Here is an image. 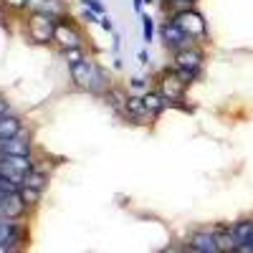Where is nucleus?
<instances>
[{"mask_svg":"<svg viewBox=\"0 0 253 253\" xmlns=\"http://www.w3.org/2000/svg\"><path fill=\"white\" fill-rule=\"evenodd\" d=\"M71 69V81L76 84L79 89L84 91H91V94H104L109 86H107V76H104V71L96 66L94 61L84 58L81 63H74Z\"/></svg>","mask_w":253,"mask_h":253,"instance_id":"1","label":"nucleus"},{"mask_svg":"<svg viewBox=\"0 0 253 253\" xmlns=\"http://www.w3.org/2000/svg\"><path fill=\"white\" fill-rule=\"evenodd\" d=\"M172 20L193 38V41H205L208 38V23L195 8H180L172 13Z\"/></svg>","mask_w":253,"mask_h":253,"instance_id":"2","label":"nucleus"},{"mask_svg":"<svg viewBox=\"0 0 253 253\" xmlns=\"http://www.w3.org/2000/svg\"><path fill=\"white\" fill-rule=\"evenodd\" d=\"M56 23L58 18L48 15V13H31L28 18V36L33 43H51L53 33H56Z\"/></svg>","mask_w":253,"mask_h":253,"instance_id":"3","label":"nucleus"},{"mask_svg":"<svg viewBox=\"0 0 253 253\" xmlns=\"http://www.w3.org/2000/svg\"><path fill=\"white\" fill-rule=\"evenodd\" d=\"M185 89H187V84L175 74V69H167L157 76V91L170 101V104H177L185 99Z\"/></svg>","mask_w":253,"mask_h":253,"instance_id":"4","label":"nucleus"},{"mask_svg":"<svg viewBox=\"0 0 253 253\" xmlns=\"http://www.w3.org/2000/svg\"><path fill=\"white\" fill-rule=\"evenodd\" d=\"M160 38H162V43L167 48H172V51H182V48H190V46H195V41L190 38L175 20H165L162 28H160Z\"/></svg>","mask_w":253,"mask_h":253,"instance_id":"5","label":"nucleus"},{"mask_svg":"<svg viewBox=\"0 0 253 253\" xmlns=\"http://www.w3.org/2000/svg\"><path fill=\"white\" fill-rule=\"evenodd\" d=\"M53 43L61 51H71V48H81V33L76 31V26H71L66 18H58L56 23V33H53Z\"/></svg>","mask_w":253,"mask_h":253,"instance_id":"6","label":"nucleus"},{"mask_svg":"<svg viewBox=\"0 0 253 253\" xmlns=\"http://www.w3.org/2000/svg\"><path fill=\"white\" fill-rule=\"evenodd\" d=\"M203 63H205V53L200 46H190L182 51H175V69H185V71H203Z\"/></svg>","mask_w":253,"mask_h":253,"instance_id":"7","label":"nucleus"},{"mask_svg":"<svg viewBox=\"0 0 253 253\" xmlns=\"http://www.w3.org/2000/svg\"><path fill=\"white\" fill-rule=\"evenodd\" d=\"M31 157V139H26L23 134L10 137V139H0V157Z\"/></svg>","mask_w":253,"mask_h":253,"instance_id":"8","label":"nucleus"},{"mask_svg":"<svg viewBox=\"0 0 253 253\" xmlns=\"http://www.w3.org/2000/svg\"><path fill=\"white\" fill-rule=\"evenodd\" d=\"M26 203H23V198H20V193H10V195H5L3 200H0V218H20L26 213Z\"/></svg>","mask_w":253,"mask_h":253,"instance_id":"9","label":"nucleus"},{"mask_svg":"<svg viewBox=\"0 0 253 253\" xmlns=\"http://www.w3.org/2000/svg\"><path fill=\"white\" fill-rule=\"evenodd\" d=\"M122 112L126 114V119H132V122H142V119L150 117V112H147V107H144V99H142V96H137V94L126 96L124 109H122Z\"/></svg>","mask_w":253,"mask_h":253,"instance_id":"10","label":"nucleus"},{"mask_svg":"<svg viewBox=\"0 0 253 253\" xmlns=\"http://www.w3.org/2000/svg\"><path fill=\"white\" fill-rule=\"evenodd\" d=\"M0 243L8 248L20 243V225L13 218H0Z\"/></svg>","mask_w":253,"mask_h":253,"instance_id":"11","label":"nucleus"},{"mask_svg":"<svg viewBox=\"0 0 253 253\" xmlns=\"http://www.w3.org/2000/svg\"><path fill=\"white\" fill-rule=\"evenodd\" d=\"M142 99H144V107H147V112H150V117H152V119H155V117H160L167 107H170V101H167L157 89H155V91H152V89H150V91H144V94H142Z\"/></svg>","mask_w":253,"mask_h":253,"instance_id":"12","label":"nucleus"},{"mask_svg":"<svg viewBox=\"0 0 253 253\" xmlns=\"http://www.w3.org/2000/svg\"><path fill=\"white\" fill-rule=\"evenodd\" d=\"M190 246L200 248L203 253H220L215 233H208V230H198V233H193V238H190Z\"/></svg>","mask_w":253,"mask_h":253,"instance_id":"13","label":"nucleus"},{"mask_svg":"<svg viewBox=\"0 0 253 253\" xmlns=\"http://www.w3.org/2000/svg\"><path fill=\"white\" fill-rule=\"evenodd\" d=\"M26 10H31V13H48V15H56V18L63 15L61 0H26Z\"/></svg>","mask_w":253,"mask_h":253,"instance_id":"14","label":"nucleus"},{"mask_svg":"<svg viewBox=\"0 0 253 253\" xmlns=\"http://www.w3.org/2000/svg\"><path fill=\"white\" fill-rule=\"evenodd\" d=\"M18 134H23V122L15 114H8L5 119H0V139H10Z\"/></svg>","mask_w":253,"mask_h":253,"instance_id":"15","label":"nucleus"},{"mask_svg":"<svg viewBox=\"0 0 253 253\" xmlns=\"http://www.w3.org/2000/svg\"><path fill=\"white\" fill-rule=\"evenodd\" d=\"M215 238H218L220 253H238V241L233 236V228H220L215 233Z\"/></svg>","mask_w":253,"mask_h":253,"instance_id":"16","label":"nucleus"},{"mask_svg":"<svg viewBox=\"0 0 253 253\" xmlns=\"http://www.w3.org/2000/svg\"><path fill=\"white\" fill-rule=\"evenodd\" d=\"M23 185H26V187H33V190H41V193H43L46 185H48V175H46L43 170H38V167H33V170L23 177Z\"/></svg>","mask_w":253,"mask_h":253,"instance_id":"17","label":"nucleus"},{"mask_svg":"<svg viewBox=\"0 0 253 253\" xmlns=\"http://www.w3.org/2000/svg\"><path fill=\"white\" fill-rule=\"evenodd\" d=\"M233 236H236V241H238V248H241L243 243H248V238L253 236V220H241V223H236V225H233Z\"/></svg>","mask_w":253,"mask_h":253,"instance_id":"18","label":"nucleus"},{"mask_svg":"<svg viewBox=\"0 0 253 253\" xmlns=\"http://www.w3.org/2000/svg\"><path fill=\"white\" fill-rule=\"evenodd\" d=\"M101 96H104V99H107V104H112V107H114V109H119V112L124 109V101H126V94H124V91H119L117 86H112V89H107V91H104Z\"/></svg>","mask_w":253,"mask_h":253,"instance_id":"19","label":"nucleus"},{"mask_svg":"<svg viewBox=\"0 0 253 253\" xmlns=\"http://www.w3.org/2000/svg\"><path fill=\"white\" fill-rule=\"evenodd\" d=\"M18 193H20V198H23V203H26L28 208H31V205H36V203L41 200V195H43L41 190H33V187H26V185H20Z\"/></svg>","mask_w":253,"mask_h":253,"instance_id":"20","label":"nucleus"},{"mask_svg":"<svg viewBox=\"0 0 253 253\" xmlns=\"http://www.w3.org/2000/svg\"><path fill=\"white\" fill-rule=\"evenodd\" d=\"M18 190H20L18 182H13L10 177H5L3 172H0V200H3L5 195H10V193H18Z\"/></svg>","mask_w":253,"mask_h":253,"instance_id":"21","label":"nucleus"},{"mask_svg":"<svg viewBox=\"0 0 253 253\" xmlns=\"http://www.w3.org/2000/svg\"><path fill=\"white\" fill-rule=\"evenodd\" d=\"M142 33H144V43H152V38H155V20H152V15H142Z\"/></svg>","mask_w":253,"mask_h":253,"instance_id":"22","label":"nucleus"},{"mask_svg":"<svg viewBox=\"0 0 253 253\" xmlns=\"http://www.w3.org/2000/svg\"><path fill=\"white\" fill-rule=\"evenodd\" d=\"M61 53H63V58H66L69 66H74V63H81L84 58H86V56H84V48H71V51H61Z\"/></svg>","mask_w":253,"mask_h":253,"instance_id":"23","label":"nucleus"},{"mask_svg":"<svg viewBox=\"0 0 253 253\" xmlns=\"http://www.w3.org/2000/svg\"><path fill=\"white\" fill-rule=\"evenodd\" d=\"M172 69H175V66H172ZM175 74H177V76H180V79L187 84V86H190L193 81H198V79H200V74H195V71H185V69H175Z\"/></svg>","mask_w":253,"mask_h":253,"instance_id":"24","label":"nucleus"},{"mask_svg":"<svg viewBox=\"0 0 253 253\" xmlns=\"http://www.w3.org/2000/svg\"><path fill=\"white\" fill-rule=\"evenodd\" d=\"M81 5L89 8V10H94V13H99V15H104V5L99 3V0H81Z\"/></svg>","mask_w":253,"mask_h":253,"instance_id":"25","label":"nucleus"},{"mask_svg":"<svg viewBox=\"0 0 253 253\" xmlns=\"http://www.w3.org/2000/svg\"><path fill=\"white\" fill-rule=\"evenodd\" d=\"M8 10H23L26 8V0H0Z\"/></svg>","mask_w":253,"mask_h":253,"instance_id":"26","label":"nucleus"},{"mask_svg":"<svg viewBox=\"0 0 253 253\" xmlns=\"http://www.w3.org/2000/svg\"><path fill=\"white\" fill-rule=\"evenodd\" d=\"M10 114V101L5 96H0V119H5Z\"/></svg>","mask_w":253,"mask_h":253,"instance_id":"27","label":"nucleus"},{"mask_svg":"<svg viewBox=\"0 0 253 253\" xmlns=\"http://www.w3.org/2000/svg\"><path fill=\"white\" fill-rule=\"evenodd\" d=\"M81 18H84V20H89V23H96V20H99L101 15H99V13H94V10H89V8H84Z\"/></svg>","mask_w":253,"mask_h":253,"instance_id":"28","label":"nucleus"},{"mask_svg":"<svg viewBox=\"0 0 253 253\" xmlns=\"http://www.w3.org/2000/svg\"><path fill=\"white\" fill-rule=\"evenodd\" d=\"M99 23H101V28H104V31H109V33L114 31V23H112V20H109L107 15H101V18H99Z\"/></svg>","mask_w":253,"mask_h":253,"instance_id":"29","label":"nucleus"},{"mask_svg":"<svg viewBox=\"0 0 253 253\" xmlns=\"http://www.w3.org/2000/svg\"><path fill=\"white\" fill-rule=\"evenodd\" d=\"M238 253H253V236L248 238V243H243V246L238 248Z\"/></svg>","mask_w":253,"mask_h":253,"instance_id":"30","label":"nucleus"},{"mask_svg":"<svg viewBox=\"0 0 253 253\" xmlns=\"http://www.w3.org/2000/svg\"><path fill=\"white\" fill-rule=\"evenodd\" d=\"M129 86H132V89H142V86H144V79H139V76L132 79V81H129Z\"/></svg>","mask_w":253,"mask_h":253,"instance_id":"31","label":"nucleus"},{"mask_svg":"<svg viewBox=\"0 0 253 253\" xmlns=\"http://www.w3.org/2000/svg\"><path fill=\"white\" fill-rule=\"evenodd\" d=\"M142 5H144V0H132V8H134L137 13H142Z\"/></svg>","mask_w":253,"mask_h":253,"instance_id":"32","label":"nucleus"},{"mask_svg":"<svg viewBox=\"0 0 253 253\" xmlns=\"http://www.w3.org/2000/svg\"><path fill=\"white\" fill-rule=\"evenodd\" d=\"M167 5H175V10H180L182 8V0H165Z\"/></svg>","mask_w":253,"mask_h":253,"instance_id":"33","label":"nucleus"},{"mask_svg":"<svg viewBox=\"0 0 253 253\" xmlns=\"http://www.w3.org/2000/svg\"><path fill=\"white\" fill-rule=\"evenodd\" d=\"M139 61H142V63H150V53H147V51H139Z\"/></svg>","mask_w":253,"mask_h":253,"instance_id":"34","label":"nucleus"},{"mask_svg":"<svg viewBox=\"0 0 253 253\" xmlns=\"http://www.w3.org/2000/svg\"><path fill=\"white\" fill-rule=\"evenodd\" d=\"M0 253H10V248H8V246H3V243H0Z\"/></svg>","mask_w":253,"mask_h":253,"instance_id":"35","label":"nucleus"},{"mask_svg":"<svg viewBox=\"0 0 253 253\" xmlns=\"http://www.w3.org/2000/svg\"><path fill=\"white\" fill-rule=\"evenodd\" d=\"M190 253H203L200 248H193V246H190Z\"/></svg>","mask_w":253,"mask_h":253,"instance_id":"36","label":"nucleus"},{"mask_svg":"<svg viewBox=\"0 0 253 253\" xmlns=\"http://www.w3.org/2000/svg\"><path fill=\"white\" fill-rule=\"evenodd\" d=\"M162 253H177V251H172V248H167V251H162Z\"/></svg>","mask_w":253,"mask_h":253,"instance_id":"37","label":"nucleus"},{"mask_svg":"<svg viewBox=\"0 0 253 253\" xmlns=\"http://www.w3.org/2000/svg\"><path fill=\"white\" fill-rule=\"evenodd\" d=\"M144 3H150V5H152V3H155V0H144Z\"/></svg>","mask_w":253,"mask_h":253,"instance_id":"38","label":"nucleus"}]
</instances>
